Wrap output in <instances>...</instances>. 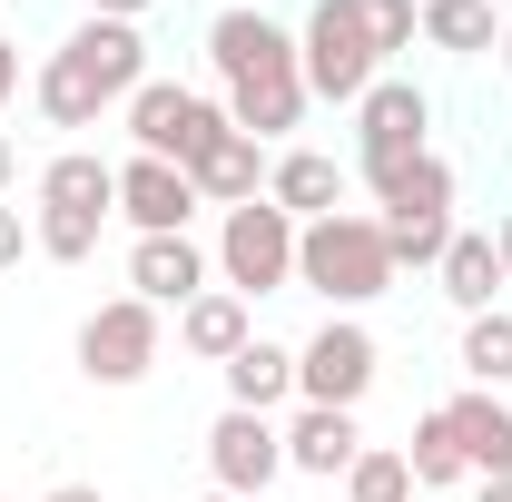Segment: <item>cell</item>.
I'll return each instance as SVG.
<instances>
[{"mask_svg":"<svg viewBox=\"0 0 512 502\" xmlns=\"http://www.w3.org/2000/svg\"><path fill=\"white\" fill-rule=\"evenodd\" d=\"M207 60H217V89H227V128H247L256 148L306 119L296 30H276L266 10H217V20H207Z\"/></svg>","mask_w":512,"mask_h":502,"instance_id":"1","label":"cell"},{"mask_svg":"<svg viewBox=\"0 0 512 502\" xmlns=\"http://www.w3.org/2000/svg\"><path fill=\"white\" fill-rule=\"evenodd\" d=\"M296 286H316L335 315L375 306L384 286H394V247H384V227H375V217H355V207L296 227Z\"/></svg>","mask_w":512,"mask_h":502,"instance_id":"2","label":"cell"},{"mask_svg":"<svg viewBox=\"0 0 512 502\" xmlns=\"http://www.w3.org/2000/svg\"><path fill=\"white\" fill-rule=\"evenodd\" d=\"M384 207H375V227H384V247H394V276L404 266H444V247H453V158H414V168H394L384 178Z\"/></svg>","mask_w":512,"mask_h":502,"instance_id":"3","label":"cell"},{"mask_svg":"<svg viewBox=\"0 0 512 502\" xmlns=\"http://www.w3.org/2000/svg\"><path fill=\"white\" fill-rule=\"evenodd\" d=\"M217 286L247 296V306L296 286V217H286L276 197H247V207L217 217Z\"/></svg>","mask_w":512,"mask_h":502,"instance_id":"4","label":"cell"},{"mask_svg":"<svg viewBox=\"0 0 512 502\" xmlns=\"http://www.w3.org/2000/svg\"><path fill=\"white\" fill-rule=\"evenodd\" d=\"M296 60H306V99H365L384 79V50L375 30H365V0H316L306 10V30H296Z\"/></svg>","mask_w":512,"mask_h":502,"instance_id":"5","label":"cell"},{"mask_svg":"<svg viewBox=\"0 0 512 502\" xmlns=\"http://www.w3.org/2000/svg\"><path fill=\"white\" fill-rule=\"evenodd\" d=\"M128 138H138V158L197 168V158L227 138V99H207V89H178V79H148V89L128 99Z\"/></svg>","mask_w":512,"mask_h":502,"instance_id":"6","label":"cell"},{"mask_svg":"<svg viewBox=\"0 0 512 502\" xmlns=\"http://www.w3.org/2000/svg\"><path fill=\"white\" fill-rule=\"evenodd\" d=\"M424 128H434V99H424L414 79H394V69H384L375 89L355 99V168H365V188H384L394 168H414V158H424Z\"/></svg>","mask_w":512,"mask_h":502,"instance_id":"7","label":"cell"},{"mask_svg":"<svg viewBox=\"0 0 512 502\" xmlns=\"http://www.w3.org/2000/svg\"><path fill=\"white\" fill-rule=\"evenodd\" d=\"M384 375V345L355 325V315H325L316 335L296 345V404H335V414H355Z\"/></svg>","mask_w":512,"mask_h":502,"instance_id":"8","label":"cell"},{"mask_svg":"<svg viewBox=\"0 0 512 502\" xmlns=\"http://www.w3.org/2000/svg\"><path fill=\"white\" fill-rule=\"evenodd\" d=\"M158 345H168V315L148 306V296H109V306L79 325V375L89 384H138L158 365Z\"/></svg>","mask_w":512,"mask_h":502,"instance_id":"9","label":"cell"},{"mask_svg":"<svg viewBox=\"0 0 512 502\" xmlns=\"http://www.w3.org/2000/svg\"><path fill=\"white\" fill-rule=\"evenodd\" d=\"M276 473H286V424H276V414H237V404H227V414L207 424V483H217V493H237V502H256Z\"/></svg>","mask_w":512,"mask_h":502,"instance_id":"10","label":"cell"},{"mask_svg":"<svg viewBox=\"0 0 512 502\" xmlns=\"http://www.w3.org/2000/svg\"><path fill=\"white\" fill-rule=\"evenodd\" d=\"M60 60L109 99V109H128L138 89H148V40H138V20H79L60 40Z\"/></svg>","mask_w":512,"mask_h":502,"instance_id":"11","label":"cell"},{"mask_svg":"<svg viewBox=\"0 0 512 502\" xmlns=\"http://www.w3.org/2000/svg\"><path fill=\"white\" fill-rule=\"evenodd\" d=\"M197 207H207V197H197L188 168H168V158H138V148L119 158V217L138 227V237H188Z\"/></svg>","mask_w":512,"mask_h":502,"instance_id":"12","label":"cell"},{"mask_svg":"<svg viewBox=\"0 0 512 502\" xmlns=\"http://www.w3.org/2000/svg\"><path fill=\"white\" fill-rule=\"evenodd\" d=\"M365 453V424L335 414V404H296L286 414V473H316V483H345Z\"/></svg>","mask_w":512,"mask_h":502,"instance_id":"13","label":"cell"},{"mask_svg":"<svg viewBox=\"0 0 512 502\" xmlns=\"http://www.w3.org/2000/svg\"><path fill=\"white\" fill-rule=\"evenodd\" d=\"M266 197L296 217V227H316L345 207V158H325V148H276L266 158Z\"/></svg>","mask_w":512,"mask_h":502,"instance_id":"14","label":"cell"},{"mask_svg":"<svg viewBox=\"0 0 512 502\" xmlns=\"http://www.w3.org/2000/svg\"><path fill=\"white\" fill-rule=\"evenodd\" d=\"M128 296H148L158 315L207 296V247H197V237H138V247H128Z\"/></svg>","mask_w":512,"mask_h":502,"instance_id":"15","label":"cell"},{"mask_svg":"<svg viewBox=\"0 0 512 502\" xmlns=\"http://www.w3.org/2000/svg\"><path fill=\"white\" fill-rule=\"evenodd\" d=\"M444 414H453V434H463V463H473L483 483H503V473H512V404L483 394V384H463Z\"/></svg>","mask_w":512,"mask_h":502,"instance_id":"16","label":"cell"},{"mask_svg":"<svg viewBox=\"0 0 512 502\" xmlns=\"http://www.w3.org/2000/svg\"><path fill=\"white\" fill-rule=\"evenodd\" d=\"M217 375H227V404H237V414H276V404H296V355L266 345V335H247Z\"/></svg>","mask_w":512,"mask_h":502,"instance_id":"17","label":"cell"},{"mask_svg":"<svg viewBox=\"0 0 512 502\" xmlns=\"http://www.w3.org/2000/svg\"><path fill=\"white\" fill-rule=\"evenodd\" d=\"M247 335H256V306H247V296H227V286H207V296L178 306V345H188L197 365H227Z\"/></svg>","mask_w":512,"mask_h":502,"instance_id":"18","label":"cell"},{"mask_svg":"<svg viewBox=\"0 0 512 502\" xmlns=\"http://www.w3.org/2000/svg\"><path fill=\"white\" fill-rule=\"evenodd\" d=\"M188 178H197V197H207V207L227 217V207H247V197H266V148H256L247 128H227V138H217V148L197 158Z\"/></svg>","mask_w":512,"mask_h":502,"instance_id":"19","label":"cell"},{"mask_svg":"<svg viewBox=\"0 0 512 502\" xmlns=\"http://www.w3.org/2000/svg\"><path fill=\"white\" fill-rule=\"evenodd\" d=\"M40 207H79V217H119V168L99 148H60L40 168Z\"/></svg>","mask_w":512,"mask_h":502,"instance_id":"20","label":"cell"},{"mask_svg":"<svg viewBox=\"0 0 512 502\" xmlns=\"http://www.w3.org/2000/svg\"><path fill=\"white\" fill-rule=\"evenodd\" d=\"M434 276H444V296L463 315H483L493 296H503V247H493V227H453V247H444Z\"/></svg>","mask_w":512,"mask_h":502,"instance_id":"21","label":"cell"},{"mask_svg":"<svg viewBox=\"0 0 512 502\" xmlns=\"http://www.w3.org/2000/svg\"><path fill=\"white\" fill-rule=\"evenodd\" d=\"M404 463H414V493H444V483H463V473H473V463H463V434H453V414H444V404L414 424Z\"/></svg>","mask_w":512,"mask_h":502,"instance_id":"22","label":"cell"},{"mask_svg":"<svg viewBox=\"0 0 512 502\" xmlns=\"http://www.w3.org/2000/svg\"><path fill=\"white\" fill-rule=\"evenodd\" d=\"M30 99H40V119H50V128H99V109H109V99H99V89H89V79H79V69L60 60V50L40 60Z\"/></svg>","mask_w":512,"mask_h":502,"instance_id":"23","label":"cell"},{"mask_svg":"<svg viewBox=\"0 0 512 502\" xmlns=\"http://www.w3.org/2000/svg\"><path fill=\"white\" fill-rule=\"evenodd\" d=\"M463 375L483 384V394H503V384H512V315L503 306L463 315Z\"/></svg>","mask_w":512,"mask_h":502,"instance_id":"24","label":"cell"},{"mask_svg":"<svg viewBox=\"0 0 512 502\" xmlns=\"http://www.w3.org/2000/svg\"><path fill=\"white\" fill-rule=\"evenodd\" d=\"M424 40L453 50V60L493 50V40H503V30H493V0H424Z\"/></svg>","mask_w":512,"mask_h":502,"instance_id":"25","label":"cell"},{"mask_svg":"<svg viewBox=\"0 0 512 502\" xmlns=\"http://www.w3.org/2000/svg\"><path fill=\"white\" fill-rule=\"evenodd\" d=\"M345 502H414V463H404V443H365L355 473H345Z\"/></svg>","mask_w":512,"mask_h":502,"instance_id":"26","label":"cell"},{"mask_svg":"<svg viewBox=\"0 0 512 502\" xmlns=\"http://www.w3.org/2000/svg\"><path fill=\"white\" fill-rule=\"evenodd\" d=\"M99 227H109V217H79V207H40V217H30V247L50 256V266H79V256H99Z\"/></svg>","mask_w":512,"mask_h":502,"instance_id":"27","label":"cell"},{"mask_svg":"<svg viewBox=\"0 0 512 502\" xmlns=\"http://www.w3.org/2000/svg\"><path fill=\"white\" fill-rule=\"evenodd\" d=\"M365 30H375L384 60H394V50H414V40H424V0H365Z\"/></svg>","mask_w":512,"mask_h":502,"instance_id":"28","label":"cell"},{"mask_svg":"<svg viewBox=\"0 0 512 502\" xmlns=\"http://www.w3.org/2000/svg\"><path fill=\"white\" fill-rule=\"evenodd\" d=\"M20 256H30V217L0 197V266H20Z\"/></svg>","mask_w":512,"mask_h":502,"instance_id":"29","label":"cell"},{"mask_svg":"<svg viewBox=\"0 0 512 502\" xmlns=\"http://www.w3.org/2000/svg\"><path fill=\"white\" fill-rule=\"evenodd\" d=\"M79 10H89V20H148L158 0H79Z\"/></svg>","mask_w":512,"mask_h":502,"instance_id":"30","label":"cell"},{"mask_svg":"<svg viewBox=\"0 0 512 502\" xmlns=\"http://www.w3.org/2000/svg\"><path fill=\"white\" fill-rule=\"evenodd\" d=\"M20 99V40H0V109Z\"/></svg>","mask_w":512,"mask_h":502,"instance_id":"31","label":"cell"},{"mask_svg":"<svg viewBox=\"0 0 512 502\" xmlns=\"http://www.w3.org/2000/svg\"><path fill=\"white\" fill-rule=\"evenodd\" d=\"M20 188V148H10V128H0V197Z\"/></svg>","mask_w":512,"mask_h":502,"instance_id":"32","label":"cell"},{"mask_svg":"<svg viewBox=\"0 0 512 502\" xmlns=\"http://www.w3.org/2000/svg\"><path fill=\"white\" fill-rule=\"evenodd\" d=\"M40 502H109L99 483H60V493H40Z\"/></svg>","mask_w":512,"mask_h":502,"instance_id":"33","label":"cell"},{"mask_svg":"<svg viewBox=\"0 0 512 502\" xmlns=\"http://www.w3.org/2000/svg\"><path fill=\"white\" fill-rule=\"evenodd\" d=\"M493 247H503V286H512V207H503V227H493Z\"/></svg>","mask_w":512,"mask_h":502,"instance_id":"34","label":"cell"},{"mask_svg":"<svg viewBox=\"0 0 512 502\" xmlns=\"http://www.w3.org/2000/svg\"><path fill=\"white\" fill-rule=\"evenodd\" d=\"M483 502H512V473H503V483H483Z\"/></svg>","mask_w":512,"mask_h":502,"instance_id":"35","label":"cell"},{"mask_svg":"<svg viewBox=\"0 0 512 502\" xmlns=\"http://www.w3.org/2000/svg\"><path fill=\"white\" fill-rule=\"evenodd\" d=\"M493 50H503V79H512V20H503V40H493Z\"/></svg>","mask_w":512,"mask_h":502,"instance_id":"36","label":"cell"},{"mask_svg":"<svg viewBox=\"0 0 512 502\" xmlns=\"http://www.w3.org/2000/svg\"><path fill=\"white\" fill-rule=\"evenodd\" d=\"M197 502H237V493H197Z\"/></svg>","mask_w":512,"mask_h":502,"instance_id":"37","label":"cell"}]
</instances>
